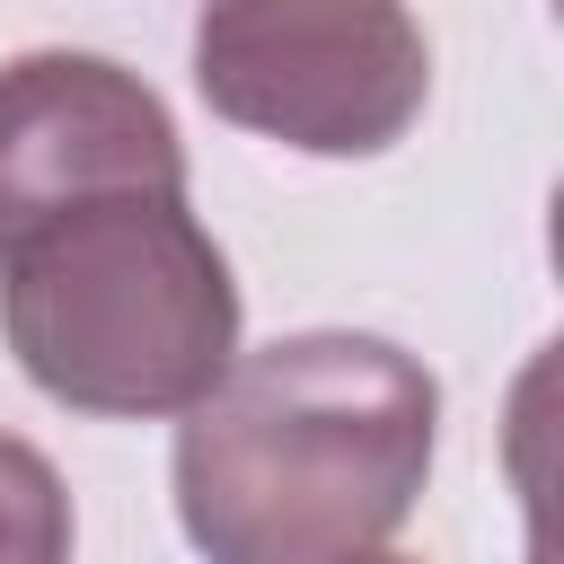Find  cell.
<instances>
[{"label":"cell","mask_w":564,"mask_h":564,"mask_svg":"<svg viewBox=\"0 0 564 564\" xmlns=\"http://www.w3.org/2000/svg\"><path fill=\"white\" fill-rule=\"evenodd\" d=\"M194 88L282 150L379 159L432 97V44L405 0H203Z\"/></svg>","instance_id":"obj_3"},{"label":"cell","mask_w":564,"mask_h":564,"mask_svg":"<svg viewBox=\"0 0 564 564\" xmlns=\"http://www.w3.org/2000/svg\"><path fill=\"white\" fill-rule=\"evenodd\" d=\"M0 326L53 405L150 423L238 361V282L185 194H123L0 247Z\"/></svg>","instance_id":"obj_2"},{"label":"cell","mask_w":564,"mask_h":564,"mask_svg":"<svg viewBox=\"0 0 564 564\" xmlns=\"http://www.w3.org/2000/svg\"><path fill=\"white\" fill-rule=\"evenodd\" d=\"M123 194H185L167 97L106 53L0 62V247Z\"/></svg>","instance_id":"obj_4"},{"label":"cell","mask_w":564,"mask_h":564,"mask_svg":"<svg viewBox=\"0 0 564 564\" xmlns=\"http://www.w3.org/2000/svg\"><path fill=\"white\" fill-rule=\"evenodd\" d=\"M361 564H414V555H361Z\"/></svg>","instance_id":"obj_6"},{"label":"cell","mask_w":564,"mask_h":564,"mask_svg":"<svg viewBox=\"0 0 564 564\" xmlns=\"http://www.w3.org/2000/svg\"><path fill=\"white\" fill-rule=\"evenodd\" d=\"M0 564H70V494L18 432H0Z\"/></svg>","instance_id":"obj_5"},{"label":"cell","mask_w":564,"mask_h":564,"mask_svg":"<svg viewBox=\"0 0 564 564\" xmlns=\"http://www.w3.org/2000/svg\"><path fill=\"white\" fill-rule=\"evenodd\" d=\"M441 441V388L388 335L317 326L238 352L176 432V520L212 564L379 555Z\"/></svg>","instance_id":"obj_1"}]
</instances>
